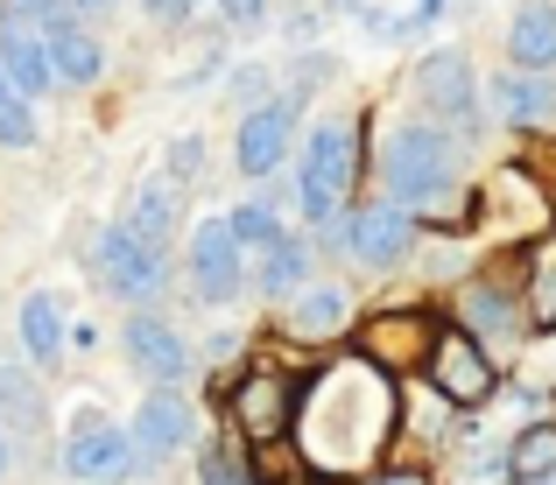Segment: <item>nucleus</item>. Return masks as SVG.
I'll return each mask as SVG.
<instances>
[{
	"label": "nucleus",
	"instance_id": "28",
	"mask_svg": "<svg viewBox=\"0 0 556 485\" xmlns=\"http://www.w3.org/2000/svg\"><path fill=\"white\" fill-rule=\"evenodd\" d=\"M0 149H36V99L14 92L8 106H0Z\"/></svg>",
	"mask_w": 556,
	"mask_h": 485
},
{
	"label": "nucleus",
	"instance_id": "23",
	"mask_svg": "<svg viewBox=\"0 0 556 485\" xmlns=\"http://www.w3.org/2000/svg\"><path fill=\"white\" fill-rule=\"evenodd\" d=\"M458 317L472 323V331H486V337H507V331H521V323H529V317H521V303L501 296L493 282H472V289H465V296H458Z\"/></svg>",
	"mask_w": 556,
	"mask_h": 485
},
{
	"label": "nucleus",
	"instance_id": "37",
	"mask_svg": "<svg viewBox=\"0 0 556 485\" xmlns=\"http://www.w3.org/2000/svg\"><path fill=\"white\" fill-rule=\"evenodd\" d=\"M0 472H8V436H0Z\"/></svg>",
	"mask_w": 556,
	"mask_h": 485
},
{
	"label": "nucleus",
	"instance_id": "19",
	"mask_svg": "<svg viewBox=\"0 0 556 485\" xmlns=\"http://www.w3.org/2000/svg\"><path fill=\"white\" fill-rule=\"evenodd\" d=\"M64 337H71V323H64V303H56L50 289L22 296V352H28L36 373H50V366L64 359Z\"/></svg>",
	"mask_w": 556,
	"mask_h": 485
},
{
	"label": "nucleus",
	"instance_id": "3",
	"mask_svg": "<svg viewBox=\"0 0 556 485\" xmlns=\"http://www.w3.org/2000/svg\"><path fill=\"white\" fill-rule=\"evenodd\" d=\"M353 169H359V120H317L311 141H303V162H296V204L311 226L339 218L345 190H353Z\"/></svg>",
	"mask_w": 556,
	"mask_h": 485
},
{
	"label": "nucleus",
	"instance_id": "29",
	"mask_svg": "<svg viewBox=\"0 0 556 485\" xmlns=\"http://www.w3.org/2000/svg\"><path fill=\"white\" fill-rule=\"evenodd\" d=\"M198 478H204V485H247V464H240V450H226V444H204V464H198Z\"/></svg>",
	"mask_w": 556,
	"mask_h": 485
},
{
	"label": "nucleus",
	"instance_id": "26",
	"mask_svg": "<svg viewBox=\"0 0 556 485\" xmlns=\"http://www.w3.org/2000/svg\"><path fill=\"white\" fill-rule=\"evenodd\" d=\"M226 218H232V232H240V246H247V254H268V246H275V240L289 232L282 218L268 212V204H232Z\"/></svg>",
	"mask_w": 556,
	"mask_h": 485
},
{
	"label": "nucleus",
	"instance_id": "5",
	"mask_svg": "<svg viewBox=\"0 0 556 485\" xmlns=\"http://www.w3.org/2000/svg\"><path fill=\"white\" fill-rule=\"evenodd\" d=\"M64 472L78 485H135L149 472V450L135 444V430H113V422L85 401L78 430H71V444H64Z\"/></svg>",
	"mask_w": 556,
	"mask_h": 485
},
{
	"label": "nucleus",
	"instance_id": "15",
	"mask_svg": "<svg viewBox=\"0 0 556 485\" xmlns=\"http://www.w3.org/2000/svg\"><path fill=\"white\" fill-rule=\"evenodd\" d=\"M190 436H198V408L184 401V387H155L149 401L135 408V444L149 450V458H169Z\"/></svg>",
	"mask_w": 556,
	"mask_h": 485
},
{
	"label": "nucleus",
	"instance_id": "30",
	"mask_svg": "<svg viewBox=\"0 0 556 485\" xmlns=\"http://www.w3.org/2000/svg\"><path fill=\"white\" fill-rule=\"evenodd\" d=\"M198 162H204V141H177V149H169V176H198Z\"/></svg>",
	"mask_w": 556,
	"mask_h": 485
},
{
	"label": "nucleus",
	"instance_id": "11",
	"mask_svg": "<svg viewBox=\"0 0 556 485\" xmlns=\"http://www.w3.org/2000/svg\"><path fill=\"white\" fill-rule=\"evenodd\" d=\"M296 408H303V387H289L282 373H247L232 387V422H240L247 444H275V436L296 430Z\"/></svg>",
	"mask_w": 556,
	"mask_h": 485
},
{
	"label": "nucleus",
	"instance_id": "32",
	"mask_svg": "<svg viewBox=\"0 0 556 485\" xmlns=\"http://www.w3.org/2000/svg\"><path fill=\"white\" fill-rule=\"evenodd\" d=\"M141 8H149L155 22H169V28H177V22H190V8H198V0H141Z\"/></svg>",
	"mask_w": 556,
	"mask_h": 485
},
{
	"label": "nucleus",
	"instance_id": "25",
	"mask_svg": "<svg viewBox=\"0 0 556 485\" xmlns=\"http://www.w3.org/2000/svg\"><path fill=\"white\" fill-rule=\"evenodd\" d=\"M0 422L8 430H42V387L22 366H0Z\"/></svg>",
	"mask_w": 556,
	"mask_h": 485
},
{
	"label": "nucleus",
	"instance_id": "8",
	"mask_svg": "<svg viewBox=\"0 0 556 485\" xmlns=\"http://www.w3.org/2000/svg\"><path fill=\"white\" fill-rule=\"evenodd\" d=\"M99 275L113 282V296H127L135 310H149V303L169 289V246L141 240V232L121 218L113 232H99Z\"/></svg>",
	"mask_w": 556,
	"mask_h": 485
},
{
	"label": "nucleus",
	"instance_id": "34",
	"mask_svg": "<svg viewBox=\"0 0 556 485\" xmlns=\"http://www.w3.org/2000/svg\"><path fill=\"white\" fill-rule=\"evenodd\" d=\"M367 485H437L430 472H380V478H367Z\"/></svg>",
	"mask_w": 556,
	"mask_h": 485
},
{
	"label": "nucleus",
	"instance_id": "16",
	"mask_svg": "<svg viewBox=\"0 0 556 485\" xmlns=\"http://www.w3.org/2000/svg\"><path fill=\"white\" fill-rule=\"evenodd\" d=\"M486 106L501 113L507 127H549L556 120V78L549 71H501L486 85Z\"/></svg>",
	"mask_w": 556,
	"mask_h": 485
},
{
	"label": "nucleus",
	"instance_id": "14",
	"mask_svg": "<svg viewBox=\"0 0 556 485\" xmlns=\"http://www.w3.org/2000/svg\"><path fill=\"white\" fill-rule=\"evenodd\" d=\"M430 337H437V317L430 310H380L359 323V352L374 366H394L402 373L408 359H430Z\"/></svg>",
	"mask_w": 556,
	"mask_h": 485
},
{
	"label": "nucleus",
	"instance_id": "13",
	"mask_svg": "<svg viewBox=\"0 0 556 485\" xmlns=\"http://www.w3.org/2000/svg\"><path fill=\"white\" fill-rule=\"evenodd\" d=\"M0 64H8V78H14V92H22V99L56 92L50 36H42V22H28V14H14V8H0Z\"/></svg>",
	"mask_w": 556,
	"mask_h": 485
},
{
	"label": "nucleus",
	"instance_id": "6",
	"mask_svg": "<svg viewBox=\"0 0 556 485\" xmlns=\"http://www.w3.org/2000/svg\"><path fill=\"white\" fill-rule=\"evenodd\" d=\"M331 246H345V260H359V268H402L408 260V246H416V212L408 204H394V197H374V204H345L339 212V240Z\"/></svg>",
	"mask_w": 556,
	"mask_h": 485
},
{
	"label": "nucleus",
	"instance_id": "17",
	"mask_svg": "<svg viewBox=\"0 0 556 485\" xmlns=\"http://www.w3.org/2000/svg\"><path fill=\"white\" fill-rule=\"evenodd\" d=\"M42 36H50L56 85H99V71H106V42H99L78 14H50V22H42Z\"/></svg>",
	"mask_w": 556,
	"mask_h": 485
},
{
	"label": "nucleus",
	"instance_id": "18",
	"mask_svg": "<svg viewBox=\"0 0 556 485\" xmlns=\"http://www.w3.org/2000/svg\"><path fill=\"white\" fill-rule=\"evenodd\" d=\"M507 64L556 71V0H515V14H507Z\"/></svg>",
	"mask_w": 556,
	"mask_h": 485
},
{
	"label": "nucleus",
	"instance_id": "27",
	"mask_svg": "<svg viewBox=\"0 0 556 485\" xmlns=\"http://www.w3.org/2000/svg\"><path fill=\"white\" fill-rule=\"evenodd\" d=\"M529 331H535V337L556 331V254L543 260V275L529 282Z\"/></svg>",
	"mask_w": 556,
	"mask_h": 485
},
{
	"label": "nucleus",
	"instance_id": "38",
	"mask_svg": "<svg viewBox=\"0 0 556 485\" xmlns=\"http://www.w3.org/2000/svg\"><path fill=\"white\" fill-rule=\"evenodd\" d=\"M529 485H556V472H549V478H529Z\"/></svg>",
	"mask_w": 556,
	"mask_h": 485
},
{
	"label": "nucleus",
	"instance_id": "10",
	"mask_svg": "<svg viewBox=\"0 0 556 485\" xmlns=\"http://www.w3.org/2000/svg\"><path fill=\"white\" fill-rule=\"evenodd\" d=\"M416 92H422V106H430V120H451L458 135H472L479 106H486L479 71H472V56H465V50H430V56H422Z\"/></svg>",
	"mask_w": 556,
	"mask_h": 485
},
{
	"label": "nucleus",
	"instance_id": "36",
	"mask_svg": "<svg viewBox=\"0 0 556 485\" xmlns=\"http://www.w3.org/2000/svg\"><path fill=\"white\" fill-rule=\"evenodd\" d=\"M8 99H14V78H8V64H0V106H8Z\"/></svg>",
	"mask_w": 556,
	"mask_h": 485
},
{
	"label": "nucleus",
	"instance_id": "22",
	"mask_svg": "<svg viewBox=\"0 0 556 485\" xmlns=\"http://www.w3.org/2000/svg\"><path fill=\"white\" fill-rule=\"evenodd\" d=\"M127 226H135L141 240L169 246V232H177V176H155V183H141L135 204H127Z\"/></svg>",
	"mask_w": 556,
	"mask_h": 485
},
{
	"label": "nucleus",
	"instance_id": "33",
	"mask_svg": "<svg viewBox=\"0 0 556 485\" xmlns=\"http://www.w3.org/2000/svg\"><path fill=\"white\" fill-rule=\"evenodd\" d=\"M226 14H232L240 28H254V22H261V0H226Z\"/></svg>",
	"mask_w": 556,
	"mask_h": 485
},
{
	"label": "nucleus",
	"instance_id": "31",
	"mask_svg": "<svg viewBox=\"0 0 556 485\" xmlns=\"http://www.w3.org/2000/svg\"><path fill=\"white\" fill-rule=\"evenodd\" d=\"M0 8H14V14H28V22H50V14H71L64 0H0Z\"/></svg>",
	"mask_w": 556,
	"mask_h": 485
},
{
	"label": "nucleus",
	"instance_id": "1",
	"mask_svg": "<svg viewBox=\"0 0 556 485\" xmlns=\"http://www.w3.org/2000/svg\"><path fill=\"white\" fill-rule=\"evenodd\" d=\"M380 401H402L394 380H388V366H374L367 352H353L339 373H317L311 387H303V408H296V430L289 436H303V450H311L317 472L345 478V472H359V464L380 450V436L394 430V422H380V416L359 422V408H380Z\"/></svg>",
	"mask_w": 556,
	"mask_h": 485
},
{
	"label": "nucleus",
	"instance_id": "9",
	"mask_svg": "<svg viewBox=\"0 0 556 485\" xmlns=\"http://www.w3.org/2000/svg\"><path fill=\"white\" fill-rule=\"evenodd\" d=\"M296 113H303V92H275L261 99V106H247V120L232 127V162H240V176H275L296 149Z\"/></svg>",
	"mask_w": 556,
	"mask_h": 485
},
{
	"label": "nucleus",
	"instance_id": "7",
	"mask_svg": "<svg viewBox=\"0 0 556 485\" xmlns=\"http://www.w3.org/2000/svg\"><path fill=\"white\" fill-rule=\"evenodd\" d=\"M190 289H198V303H212V310L240 303V289H247V246H240V232H232L226 212H212V218L190 226Z\"/></svg>",
	"mask_w": 556,
	"mask_h": 485
},
{
	"label": "nucleus",
	"instance_id": "35",
	"mask_svg": "<svg viewBox=\"0 0 556 485\" xmlns=\"http://www.w3.org/2000/svg\"><path fill=\"white\" fill-rule=\"evenodd\" d=\"M64 8H71V14H99V8H106V0H64Z\"/></svg>",
	"mask_w": 556,
	"mask_h": 485
},
{
	"label": "nucleus",
	"instance_id": "12",
	"mask_svg": "<svg viewBox=\"0 0 556 485\" xmlns=\"http://www.w3.org/2000/svg\"><path fill=\"white\" fill-rule=\"evenodd\" d=\"M121 345H127V359H135L155 387H184V380H190V345H184V331L169 317L135 310V317H127V331H121Z\"/></svg>",
	"mask_w": 556,
	"mask_h": 485
},
{
	"label": "nucleus",
	"instance_id": "21",
	"mask_svg": "<svg viewBox=\"0 0 556 485\" xmlns=\"http://www.w3.org/2000/svg\"><path fill=\"white\" fill-rule=\"evenodd\" d=\"M311 282V240H296V232H282V240L261 254V268H254V289L261 296H296V289Z\"/></svg>",
	"mask_w": 556,
	"mask_h": 485
},
{
	"label": "nucleus",
	"instance_id": "2",
	"mask_svg": "<svg viewBox=\"0 0 556 485\" xmlns=\"http://www.w3.org/2000/svg\"><path fill=\"white\" fill-rule=\"evenodd\" d=\"M380 183H388L394 204L408 212H444L465 183V162H458V141L444 135L437 120H394L388 141H380Z\"/></svg>",
	"mask_w": 556,
	"mask_h": 485
},
{
	"label": "nucleus",
	"instance_id": "20",
	"mask_svg": "<svg viewBox=\"0 0 556 485\" xmlns=\"http://www.w3.org/2000/svg\"><path fill=\"white\" fill-rule=\"evenodd\" d=\"M345 323H353V296H345L339 282H303L296 296H289V331H303V337H339Z\"/></svg>",
	"mask_w": 556,
	"mask_h": 485
},
{
	"label": "nucleus",
	"instance_id": "4",
	"mask_svg": "<svg viewBox=\"0 0 556 485\" xmlns=\"http://www.w3.org/2000/svg\"><path fill=\"white\" fill-rule=\"evenodd\" d=\"M422 373H430L437 401H451V408H486L501 394V359L486 352V337L472 323H437Z\"/></svg>",
	"mask_w": 556,
	"mask_h": 485
},
{
	"label": "nucleus",
	"instance_id": "24",
	"mask_svg": "<svg viewBox=\"0 0 556 485\" xmlns=\"http://www.w3.org/2000/svg\"><path fill=\"white\" fill-rule=\"evenodd\" d=\"M549 472H556V422H529L507 444V478L529 485V478H549Z\"/></svg>",
	"mask_w": 556,
	"mask_h": 485
}]
</instances>
